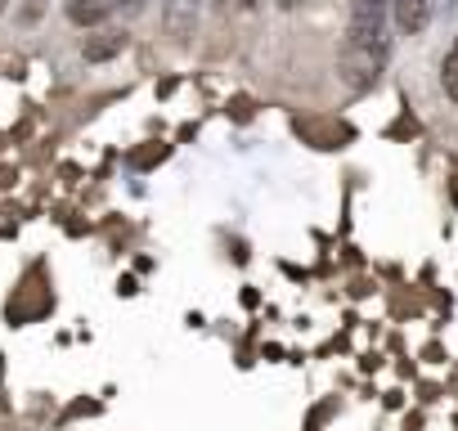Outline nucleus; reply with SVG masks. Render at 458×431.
Returning a JSON list of instances; mask_svg holds the SVG:
<instances>
[{
	"label": "nucleus",
	"mask_w": 458,
	"mask_h": 431,
	"mask_svg": "<svg viewBox=\"0 0 458 431\" xmlns=\"http://www.w3.org/2000/svg\"><path fill=\"white\" fill-rule=\"evenodd\" d=\"M454 202H458V184H454Z\"/></svg>",
	"instance_id": "10"
},
{
	"label": "nucleus",
	"mask_w": 458,
	"mask_h": 431,
	"mask_svg": "<svg viewBox=\"0 0 458 431\" xmlns=\"http://www.w3.org/2000/svg\"><path fill=\"white\" fill-rule=\"evenodd\" d=\"M391 0H351V28H346V50H342V77L351 90H369L391 55L386 37Z\"/></svg>",
	"instance_id": "1"
},
{
	"label": "nucleus",
	"mask_w": 458,
	"mask_h": 431,
	"mask_svg": "<svg viewBox=\"0 0 458 431\" xmlns=\"http://www.w3.org/2000/svg\"><path fill=\"white\" fill-rule=\"evenodd\" d=\"M431 14H436V0H391V19H395V28H400L404 37L427 32Z\"/></svg>",
	"instance_id": "3"
},
{
	"label": "nucleus",
	"mask_w": 458,
	"mask_h": 431,
	"mask_svg": "<svg viewBox=\"0 0 458 431\" xmlns=\"http://www.w3.org/2000/svg\"><path fill=\"white\" fill-rule=\"evenodd\" d=\"M198 14H202V0H166L162 5V28L171 41H189L193 28H198Z\"/></svg>",
	"instance_id": "2"
},
{
	"label": "nucleus",
	"mask_w": 458,
	"mask_h": 431,
	"mask_svg": "<svg viewBox=\"0 0 458 431\" xmlns=\"http://www.w3.org/2000/svg\"><path fill=\"white\" fill-rule=\"evenodd\" d=\"M64 10H68V19H72L77 28H99L113 5H108V0H68Z\"/></svg>",
	"instance_id": "5"
},
{
	"label": "nucleus",
	"mask_w": 458,
	"mask_h": 431,
	"mask_svg": "<svg viewBox=\"0 0 458 431\" xmlns=\"http://www.w3.org/2000/svg\"><path fill=\"white\" fill-rule=\"evenodd\" d=\"M239 5H243V10H257V5H261V0H239Z\"/></svg>",
	"instance_id": "8"
},
{
	"label": "nucleus",
	"mask_w": 458,
	"mask_h": 431,
	"mask_svg": "<svg viewBox=\"0 0 458 431\" xmlns=\"http://www.w3.org/2000/svg\"><path fill=\"white\" fill-rule=\"evenodd\" d=\"M122 50H126V32H122V28H99V32H90L86 46H81L86 63H108V59H117Z\"/></svg>",
	"instance_id": "4"
},
{
	"label": "nucleus",
	"mask_w": 458,
	"mask_h": 431,
	"mask_svg": "<svg viewBox=\"0 0 458 431\" xmlns=\"http://www.w3.org/2000/svg\"><path fill=\"white\" fill-rule=\"evenodd\" d=\"M279 5H284V10H297V5H301V0H279Z\"/></svg>",
	"instance_id": "7"
},
{
	"label": "nucleus",
	"mask_w": 458,
	"mask_h": 431,
	"mask_svg": "<svg viewBox=\"0 0 458 431\" xmlns=\"http://www.w3.org/2000/svg\"><path fill=\"white\" fill-rule=\"evenodd\" d=\"M113 5H117L122 14H140V10L148 5V0H113Z\"/></svg>",
	"instance_id": "6"
},
{
	"label": "nucleus",
	"mask_w": 458,
	"mask_h": 431,
	"mask_svg": "<svg viewBox=\"0 0 458 431\" xmlns=\"http://www.w3.org/2000/svg\"><path fill=\"white\" fill-rule=\"evenodd\" d=\"M5 5H10V0H0V14H5Z\"/></svg>",
	"instance_id": "9"
}]
</instances>
